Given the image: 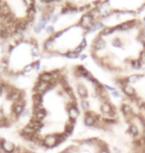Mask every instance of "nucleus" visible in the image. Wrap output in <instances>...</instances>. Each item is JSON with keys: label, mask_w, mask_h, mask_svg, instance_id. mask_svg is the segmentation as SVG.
Wrapping results in <instances>:
<instances>
[{"label": "nucleus", "mask_w": 145, "mask_h": 153, "mask_svg": "<svg viewBox=\"0 0 145 153\" xmlns=\"http://www.w3.org/2000/svg\"><path fill=\"white\" fill-rule=\"evenodd\" d=\"M100 153H109V148H107V146L106 145V143L103 145V147L100 149Z\"/></svg>", "instance_id": "obj_21"}, {"label": "nucleus", "mask_w": 145, "mask_h": 153, "mask_svg": "<svg viewBox=\"0 0 145 153\" xmlns=\"http://www.w3.org/2000/svg\"><path fill=\"white\" fill-rule=\"evenodd\" d=\"M12 111L16 115H19V114H22V112L24 111V105L23 103H15L12 108Z\"/></svg>", "instance_id": "obj_14"}, {"label": "nucleus", "mask_w": 145, "mask_h": 153, "mask_svg": "<svg viewBox=\"0 0 145 153\" xmlns=\"http://www.w3.org/2000/svg\"><path fill=\"white\" fill-rule=\"evenodd\" d=\"M68 112H69V116H70V118L72 119L73 121H75L76 119L79 117V115H80V111H79V109L77 108L75 105L71 106V108H69V111H68Z\"/></svg>", "instance_id": "obj_11"}, {"label": "nucleus", "mask_w": 145, "mask_h": 153, "mask_svg": "<svg viewBox=\"0 0 145 153\" xmlns=\"http://www.w3.org/2000/svg\"><path fill=\"white\" fill-rule=\"evenodd\" d=\"M120 111L127 124L126 133L130 138L128 153H145V114L130 103H122Z\"/></svg>", "instance_id": "obj_1"}, {"label": "nucleus", "mask_w": 145, "mask_h": 153, "mask_svg": "<svg viewBox=\"0 0 145 153\" xmlns=\"http://www.w3.org/2000/svg\"><path fill=\"white\" fill-rule=\"evenodd\" d=\"M82 50H83V48L81 47V46H78V47L76 48V50L74 51L75 53H77V54H79V52H82Z\"/></svg>", "instance_id": "obj_26"}, {"label": "nucleus", "mask_w": 145, "mask_h": 153, "mask_svg": "<svg viewBox=\"0 0 145 153\" xmlns=\"http://www.w3.org/2000/svg\"><path fill=\"white\" fill-rule=\"evenodd\" d=\"M49 88V84L47 82H38L35 85V91L36 94H42L45 93L46 91H47Z\"/></svg>", "instance_id": "obj_7"}, {"label": "nucleus", "mask_w": 145, "mask_h": 153, "mask_svg": "<svg viewBox=\"0 0 145 153\" xmlns=\"http://www.w3.org/2000/svg\"><path fill=\"white\" fill-rule=\"evenodd\" d=\"M32 68H34V67H33L32 64H31V65L27 66L26 68H24V72H27V73H28V72H30V71H31V70H32Z\"/></svg>", "instance_id": "obj_24"}, {"label": "nucleus", "mask_w": 145, "mask_h": 153, "mask_svg": "<svg viewBox=\"0 0 145 153\" xmlns=\"http://www.w3.org/2000/svg\"><path fill=\"white\" fill-rule=\"evenodd\" d=\"M73 130H74V126L72 124L69 125V124H67V126H66V129H65V135H71L73 132Z\"/></svg>", "instance_id": "obj_18"}, {"label": "nucleus", "mask_w": 145, "mask_h": 153, "mask_svg": "<svg viewBox=\"0 0 145 153\" xmlns=\"http://www.w3.org/2000/svg\"><path fill=\"white\" fill-rule=\"evenodd\" d=\"M86 58H87V56H86V55H82V56H81V60H85Z\"/></svg>", "instance_id": "obj_31"}, {"label": "nucleus", "mask_w": 145, "mask_h": 153, "mask_svg": "<svg viewBox=\"0 0 145 153\" xmlns=\"http://www.w3.org/2000/svg\"><path fill=\"white\" fill-rule=\"evenodd\" d=\"M67 57L70 58V59H77V58H79V54L75 53V52H70V53L67 54Z\"/></svg>", "instance_id": "obj_19"}, {"label": "nucleus", "mask_w": 145, "mask_h": 153, "mask_svg": "<svg viewBox=\"0 0 145 153\" xmlns=\"http://www.w3.org/2000/svg\"><path fill=\"white\" fill-rule=\"evenodd\" d=\"M89 14L91 15L94 19H97V18L100 17V15H101L100 9V8H94V9H91V12H89Z\"/></svg>", "instance_id": "obj_17"}, {"label": "nucleus", "mask_w": 145, "mask_h": 153, "mask_svg": "<svg viewBox=\"0 0 145 153\" xmlns=\"http://www.w3.org/2000/svg\"><path fill=\"white\" fill-rule=\"evenodd\" d=\"M0 68H1V67H0Z\"/></svg>", "instance_id": "obj_33"}, {"label": "nucleus", "mask_w": 145, "mask_h": 153, "mask_svg": "<svg viewBox=\"0 0 145 153\" xmlns=\"http://www.w3.org/2000/svg\"><path fill=\"white\" fill-rule=\"evenodd\" d=\"M43 143H44V145L46 146V147H54V146L59 145L58 136L53 135V134H51V135H47L44 138V140H43Z\"/></svg>", "instance_id": "obj_5"}, {"label": "nucleus", "mask_w": 145, "mask_h": 153, "mask_svg": "<svg viewBox=\"0 0 145 153\" xmlns=\"http://www.w3.org/2000/svg\"><path fill=\"white\" fill-rule=\"evenodd\" d=\"M22 114H23V116H26V115H28V114H29V111H28V109H27V111H24Z\"/></svg>", "instance_id": "obj_29"}, {"label": "nucleus", "mask_w": 145, "mask_h": 153, "mask_svg": "<svg viewBox=\"0 0 145 153\" xmlns=\"http://www.w3.org/2000/svg\"><path fill=\"white\" fill-rule=\"evenodd\" d=\"M0 145H1L3 150H4L5 152H7V153H12L15 149V146H14L13 143L8 141V140H2L1 144Z\"/></svg>", "instance_id": "obj_8"}, {"label": "nucleus", "mask_w": 145, "mask_h": 153, "mask_svg": "<svg viewBox=\"0 0 145 153\" xmlns=\"http://www.w3.org/2000/svg\"><path fill=\"white\" fill-rule=\"evenodd\" d=\"M8 99L12 100V102H18L19 100H21V91L16 88H13L8 94Z\"/></svg>", "instance_id": "obj_10"}, {"label": "nucleus", "mask_w": 145, "mask_h": 153, "mask_svg": "<svg viewBox=\"0 0 145 153\" xmlns=\"http://www.w3.org/2000/svg\"><path fill=\"white\" fill-rule=\"evenodd\" d=\"M22 133L24 134L25 136H32V135H34V134L36 133V130L34 129V128L32 127V126H30V125L28 124L27 126H25L22 129Z\"/></svg>", "instance_id": "obj_13"}, {"label": "nucleus", "mask_w": 145, "mask_h": 153, "mask_svg": "<svg viewBox=\"0 0 145 153\" xmlns=\"http://www.w3.org/2000/svg\"><path fill=\"white\" fill-rule=\"evenodd\" d=\"M78 94L79 96L82 97V99H86V97H88V91L87 90V88L85 87L84 85H78Z\"/></svg>", "instance_id": "obj_12"}, {"label": "nucleus", "mask_w": 145, "mask_h": 153, "mask_svg": "<svg viewBox=\"0 0 145 153\" xmlns=\"http://www.w3.org/2000/svg\"><path fill=\"white\" fill-rule=\"evenodd\" d=\"M42 102H43V97L41 94H34V97H33L34 106H41Z\"/></svg>", "instance_id": "obj_15"}, {"label": "nucleus", "mask_w": 145, "mask_h": 153, "mask_svg": "<svg viewBox=\"0 0 145 153\" xmlns=\"http://www.w3.org/2000/svg\"><path fill=\"white\" fill-rule=\"evenodd\" d=\"M115 82L129 103L145 114V72L117 76Z\"/></svg>", "instance_id": "obj_2"}, {"label": "nucleus", "mask_w": 145, "mask_h": 153, "mask_svg": "<svg viewBox=\"0 0 145 153\" xmlns=\"http://www.w3.org/2000/svg\"><path fill=\"white\" fill-rule=\"evenodd\" d=\"M98 121H100L101 123L104 124L103 120L100 119V116H97V115H94L92 114H87L85 116V124L87 125V126H94Z\"/></svg>", "instance_id": "obj_3"}, {"label": "nucleus", "mask_w": 145, "mask_h": 153, "mask_svg": "<svg viewBox=\"0 0 145 153\" xmlns=\"http://www.w3.org/2000/svg\"><path fill=\"white\" fill-rule=\"evenodd\" d=\"M44 27H45L44 24L39 23L38 25H37V26L35 27V29H34V30H35V32H36V33H40L43 29H44Z\"/></svg>", "instance_id": "obj_20"}, {"label": "nucleus", "mask_w": 145, "mask_h": 153, "mask_svg": "<svg viewBox=\"0 0 145 153\" xmlns=\"http://www.w3.org/2000/svg\"><path fill=\"white\" fill-rule=\"evenodd\" d=\"M53 79H54V75L50 72H44L43 74L39 76V81L43 82H47V84H50Z\"/></svg>", "instance_id": "obj_9"}, {"label": "nucleus", "mask_w": 145, "mask_h": 153, "mask_svg": "<svg viewBox=\"0 0 145 153\" xmlns=\"http://www.w3.org/2000/svg\"><path fill=\"white\" fill-rule=\"evenodd\" d=\"M86 45H87V42H86V40H83V43L80 46H81L82 48H84V47H86Z\"/></svg>", "instance_id": "obj_28"}, {"label": "nucleus", "mask_w": 145, "mask_h": 153, "mask_svg": "<svg viewBox=\"0 0 145 153\" xmlns=\"http://www.w3.org/2000/svg\"><path fill=\"white\" fill-rule=\"evenodd\" d=\"M106 48V41L103 37L100 36L97 40L94 42V51H103Z\"/></svg>", "instance_id": "obj_6"}, {"label": "nucleus", "mask_w": 145, "mask_h": 153, "mask_svg": "<svg viewBox=\"0 0 145 153\" xmlns=\"http://www.w3.org/2000/svg\"><path fill=\"white\" fill-rule=\"evenodd\" d=\"M144 23H145V17H144Z\"/></svg>", "instance_id": "obj_32"}, {"label": "nucleus", "mask_w": 145, "mask_h": 153, "mask_svg": "<svg viewBox=\"0 0 145 153\" xmlns=\"http://www.w3.org/2000/svg\"><path fill=\"white\" fill-rule=\"evenodd\" d=\"M63 33H64L63 31H61V32H58L57 34H55V35H54V37H53V38H54V39H56V38H59V37H60L61 35H63Z\"/></svg>", "instance_id": "obj_27"}, {"label": "nucleus", "mask_w": 145, "mask_h": 153, "mask_svg": "<svg viewBox=\"0 0 145 153\" xmlns=\"http://www.w3.org/2000/svg\"><path fill=\"white\" fill-rule=\"evenodd\" d=\"M92 22H94V18H92V16L88 12V13L85 14L84 16L81 18V20H80V25L82 27H84V28L88 29L89 27L92 26Z\"/></svg>", "instance_id": "obj_4"}, {"label": "nucleus", "mask_w": 145, "mask_h": 153, "mask_svg": "<svg viewBox=\"0 0 145 153\" xmlns=\"http://www.w3.org/2000/svg\"><path fill=\"white\" fill-rule=\"evenodd\" d=\"M54 46V38H49L44 43V48L46 50H51Z\"/></svg>", "instance_id": "obj_16"}, {"label": "nucleus", "mask_w": 145, "mask_h": 153, "mask_svg": "<svg viewBox=\"0 0 145 153\" xmlns=\"http://www.w3.org/2000/svg\"><path fill=\"white\" fill-rule=\"evenodd\" d=\"M58 20V16H54V18H53V20H52V21H53V22L55 23V22H56V21Z\"/></svg>", "instance_id": "obj_30"}, {"label": "nucleus", "mask_w": 145, "mask_h": 153, "mask_svg": "<svg viewBox=\"0 0 145 153\" xmlns=\"http://www.w3.org/2000/svg\"><path fill=\"white\" fill-rule=\"evenodd\" d=\"M82 108L84 109H88L89 108V103L88 102H87V100H82Z\"/></svg>", "instance_id": "obj_22"}, {"label": "nucleus", "mask_w": 145, "mask_h": 153, "mask_svg": "<svg viewBox=\"0 0 145 153\" xmlns=\"http://www.w3.org/2000/svg\"><path fill=\"white\" fill-rule=\"evenodd\" d=\"M47 33L49 34H52V33H54V27L53 26H49L47 28Z\"/></svg>", "instance_id": "obj_25"}, {"label": "nucleus", "mask_w": 145, "mask_h": 153, "mask_svg": "<svg viewBox=\"0 0 145 153\" xmlns=\"http://www.w3.org/2000/svg\"><path fill=\"white\" fill-rule=\"evenodd\" d=\"M32 54L34 55V56H38L39 55V51H38V48H37V46H35L33 49H32Z\"/></svg>", "instance_id": "obj_23"}]
</instances>
